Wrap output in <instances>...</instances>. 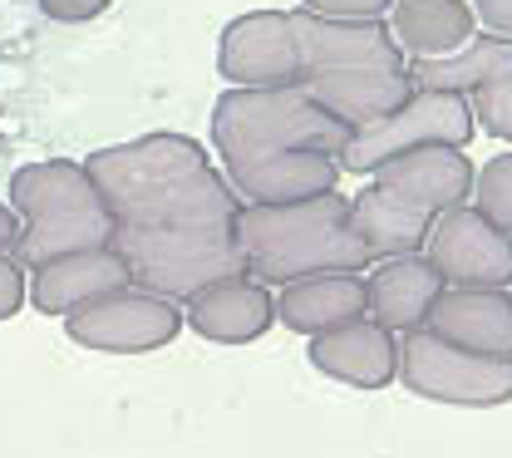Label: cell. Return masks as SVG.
<instances>
[{
    "mask_svg": "<svg viewBox=\"0 0 512 458\" xmlns=\"http://www.w3.org/2000/svg\"><path fill=\"white\" fill-rule=\"evenodd\" d=\"M99 197L128 232H178V227H237L242 197L227 173L212 168L207 148L188 133H143L84 158Z\"/></svg>",
    "mask_w": 512,
    "mask_h": 458,
    "instance_id": "1",
    "label": "cell"
},
{
    "mask_svg": "<svg viewBox=\"0 0 512 458\" xmlns=\"http://www.w3.org/2000/svg\"><path fill=\"white\" fill-rule=\"evenodd\" d=\"M237 247L247 257V276L261 286H291L325 271L375 266L365 242L350 227V197L320 193L291 207H242Z\"/></svg>",
    "mask_w": 512,
    "mask_h": 458,
    "instance_id": "2",
    "label": "cell"
},
{
    "mask_svg": "<svg viewBox=\"0 0 512 458\" xmlns=\"http://www.w3.org/2000/svg\"><path fill=\"white\" fill-rule=\"evenodd\" d=\"M10 212L20 217V237H15L10 257L30 271L74 257V252L114 247V237H119V217L109 212L94 178L74 158H45V163L15 168L10 173Z\"/></svg>",
    "mask_w": 512,
    "mask_h": 458,
    "instance_id": "3",
    "label": "cell"
},
{
    "mask_svg": "<svg viewBox=\"0 0 512 458\" xmlns=\"http://www.w3.org/2000/svg\"><path fill=\"white\" fill-rule=\"evenodd\" d=\"M350 129L335 124L316 99L291 84V89H227L212 104V148L227 168H242L271 153L291 148H316V153H340Z\"/></svg>",
    "mask_w": 512,
    "mask_h": 458,
    "instance_id": "4",
    "label": "cell"
},
{
    "mask_svg": "<svg viewBox=\"0 0 512 458\" xmlns=\"http://www.w3.org/2000/svg\"><path fill=\"white\" fill-rule=\"evenodd\" d=\"M114 252L124 257L128 281L188 306L197 291L247 276V257L237 247V227H178V232H128L119 227Z\"/></svg>",
    "mask_w": 512,
    "mask_h": 458,
    "instance_id": "5",
    "label": "cell"
},
{
    "mask_svg": "<svg viewBox=\"0 0 512 458\" xmlns=\"http://www.w3.org/2000/svg\"><path fill=\"white\" fill-rule=\"evenodd\" d=\"M399 385L434 404L498 409L512 399V360L458 350L434 330H409L399 340Z\"/></svg>",
    "mask_w": 512,
    "mask_h": 458,
    "instance_id": "6",
    "label": "cell"
},
{
    "mask_svg": "<svg viewBox=\"0 0 512 458\" xmlns=\"http://www.w3.org/2000/svg\"><path fill=\"white\" fill-rule=\"evenodd\" d=\"M473 133L478 124H473L468 99L414 89L399 114H389L375 129L350 133L345 148L335 153V163H340V173H380L389 158L414 153V148H468Z\"/></svg>",
    "mask_w": 512,
    "mask_h": 458,
    "instance_id": "7",
    "label": "cell"
},
{
    "mask_svg": "<svg viewBox=\"0 0 512 458\" xmlns=\"http://www.w3.org/2000/svg\"><path fill=\"white\" fill-rule=\"evenodd\" d=\"M64 330L74 345L99 350V355H148V350H163L178 340L183 306H173L143 286H124V291L64 316Z\"/></svg>",
    "mask_w": 512,
    "mask_h": 458,
    "instance_id": "8",
    "label": "cell"
},
{
    "mask_svg": "<svg viewBox=\"0 0 512 458\" xmlns=\"http://www.w3.org/2000/svg\"><path fill=\"white\" fill-rule=\"evenodd\" d=\"M217 69L232 89H291L301 84V50L291 10H247L217 40Z\"/></svg>",
    "mask_w": 512,
    "mask_h": 458,
    "instance_id": "9",
    "label": "cell"
},
{
    "mask_svg": "<svg viewBox=\"0 0 512 458\" xmlns=\"http://www.w3.org/2000/svg\"><path fill=\"white\" fill-rule=\"evenodd\" d=\"M424 257L439 266L453 291H508L512 286V237L498 232L473 207H453L434 217Z\"/></svg>",
    "mask_w": 512,
    "mask_h": 458,
    "instance_id": "10",
    "label": "cell"
},
{
    "mask_svg": "<svg viewBox=\"0 0 512 458\" xmlns=\"http://www.w3.org/2000/svg\"><path fill=\"white\" fill-rule=\"evenodd\" d=\"M296 50H301V84L335 69H404V50L384 20H325L311 10H291Z\"/></svg>",
    "mask_w": 512,
    "mask_h": 458,
    "instance_id": "11",
    "label": "cell"
},
{
    "mask_svg": "<svg viewBox=\"0 0 512 458\" xmlns=\"http://www.w3.org/2000/svg\"><path fill=\"white\" fill-rule=\"evenodd\" d=\"M473 178H478V168H473V158L463 148H414V153L389 158L375 173V183L384 193H394L399 202H409V207H419L429 217L468 207Z\"/></svg>",
    "mask_w": 512,
    "mask_h": 458,
    "instance_id": "12",
    "label": "cell"
},
{
    "mask_svg": "<svg viewBox=\"0 0 512 458\" xmlns=\"http://www.w3.org/2000/svg\"><path fill=\"white\" fill-rule=\"evenodd\" d=\"M444 276L439 266L429 262L424 252L414 257H389V262H375V271L365 276V316L384 330H424L439 296H444Z\"/></svg>",
    "mask_w": 512,
    "mask_h": 458,
    "instance_id": "13",
    "label": "cell"
},
{
    "mask_svg": "<svg viewBox=\"0 0 512 458\" xmlns=\"http://www.w3.org/2000/svg\"><path fill=\"white\" fill-rule=\"evenodd\" d=\"M227 183L242 197V207H291V202L335 193L340 163L316 148H291V153H271L242 168H227Z\"/></svg>",
    "mask_w": 512,
    "mask_h": 458,
    "instance_id": "14",
    "label": "cell"
},
{
    "mask_svg": "<svg viewBox=\"0 0 512 458\" xmlns=\"http://www.w3.org/2000/svg\"><path fill=\"white\" fill-rule=\"evenodd\" d=\"M311 365L350 390H384L399 380V335L375 326L370 316L311 340Z\"/></svg>",
    "mask_w": 512,
    "mask_h": 458,
    "instance_id": "15",
    "label": "cell"
},
{
    "mask_svg": "<svg viewBox=\"0 0 512 458\" xmlns=\"http://www.w3.org/2000/svg\"><path fill=\"white\" fill-rule=\"evenodd\" d=\"M124 286H133L124 257L114 247H94V252H74V257L35 266L30 271V306L40 316H74L79 306H94Z\"/></svg>",
    "mask_w": 512,
    "mask_h": 458,
    "instance_id": "16",
    "label": "cell"
},
{
    "mask_svg": "<svg viewBox=\"0 0 512 458\" xmlns=\"http://www.w3.org/2000/svg\"><path fill=\"white\" fill-rule=\"evenodd\" d=\"M301 89L350 133L384 124V119L399 114L404 99L414 94V84H409L404 69H335V74L306 79Z\"/></svg>",
    "mask_w": 512,
    "mask_h": 458,
    "instance_id": "17",
    "label": "cell"
},
{
    "mask_svg": "<svg viewBox=\"0 0 512 458\" xmlns=\"http://www.w3.org/2000/svg\"><path fill=\"white\" fill-rule=\"evenodd\" d=\"M188 326L212 345H252L276 326V296L252 276L217 281L188 301Z\"/></svg>",
    "mask_w": 512,
    "mask_h": 458,
    "instance_id": "18",
    "label": "cell"
},
{
    "mask_svg": "<svg viewBox=\"0 0 512 458\" xmlns=\"http://www.w3.org/2000/svg\"><path fill=\"white\" fill-rule=\"evenodd\" d=\"M424 330H434L458 350L512 360V291H453L448 286Z\"/></svg>",
    "mask_w": 512,
    "mask_h": 458,
    "instance_id": "19",
    "label": "cell"
},
{
    "mask_svg": "<svg viewBox=\"0 0 512 458\" xmlns=\"http://www.w3.org/2000/svg\"><path fill=\"white\" fill-rule=\"evenodd\" d=\"M365 316V276L360 271H325L281 286L276 296V321L296 335H325Z\"/></svg>",
    "mask_w": 512,
    "mask_h": 458,
    "instance_id": "20",
    "label": "cell"
},
{
    "mask_svg": "<svg viewBox=\"0 0 512 458\" xmlns=\"http://www.w3.org/2000/svg\"><path fill=\"white\" fill-rule=\"evenodd\" d=\"M350 227L365 242L370 262H389V257H414L429 247L434 217L399 202L394 193H384L380 183L360 188V197H350Z\"/></svg>",
    "mask_w": 512,
    "mask_h": 458,
    "instance_id": "21",
    "label": "cell"
},
{
    "mask_svg": "<svg viewBox=\"0 0 512 458\" xmlns=\"http://www.w3.org/2000/svg\"><path fill=\"white\" fill-rule=\"evenodd\" d=\"M389 35L399 40L404 60H439L478 35V20L468 0H394Z\"/></svg>",
    "mask_w": 512,
    "mask_h": 458,
    "instance_id": "22",
    "label": "cell"
},
{
    "mask_svg": "<svg viewBox=\"0 0 512 458\" xmlns=\"http://www.w3.org/2000/svg\"><path fill=\"white\" fill-rule=\"evenodd\" d=\"M414 89H429V94H458V99H473L483 84L512 74V40L498 35H473L463 50L439 55V60H409L404 65Z\"/></svg>",
    "mask_w": 512,
    "mask_h": 458,
    "instance_id": "23",
    "label": "cell"
},
{
    "mask_svg": "<svg viewBox=\"0 0 512 458\" xmlns=\"http://www.w3.org/2000/svg\"><path fill=\"white\" fill-rule=\"evenodd\" d=\"M473 212L512 237V153H493L473 178Z\"/></svg>",
    "mask_w": 512,
    "mask_h": 458,
    "instance_id": "24",
    "label": "cell"
},
{
    "mask_svg": "<svg viewBox=\"0 0 512 458\" xmlns=\"http://www.w3.org/2000/svg\"><path fill=\"white\" fill-rule=\"evenodd\" d=\"M468 109H473V124L488 133V138L512 143V74L493 79V84H483V89L468 99Z\"/></svg>",
    "mask_w": 512,
    "mask_h": 458,
    "instance_id": "25",
    "label": "cell"
},
{
    "mask_svg": "<svg viewBox=\"0 0 512 458\" xmlns=\"http://www.w3.org/2000/svg\"><path fill=\"white\" fill-rule=\"evenodd\" d=\"M301 10L325 15V20H380L394 10V0H306Z\"/></svg>",
    "mask_w": 512,
    "mask_h": 458,
    "instance_id": "26",
    "label": "cell"
},
{
    "mask_svg": "<svg viewBox=\"0 0 512 458\" xmlns=\"http://www.w3.org/2000/svg\"><path fill=\"white\" fill-rule=\"evenodd\" d=\"M30 286H25V266L15 262L10 252H0V321H10L25 306Z\"/></svg>",
    "mask_w": 512,
    "mask_h": 458,
    "instance_id": "27",
    "label": "cell"
},
{
    "mask_svg": "<svg viewBox=\"0 0 512 458\" xmlns=\"http://www.w3.org/2000/svg\"><path fill=\"white\" fill-rule=\"evenodd\" d=\"M114 0H40V10L50 15V20H60V25H84V20H94V15H104Z\"/></svg>",
    "mask_w": 512,
    "mask_h": 458,
    "instance_id": "28",
    "label": "cell"
},
{
    "mask_svg": "<svg viewBox=\"0 0 512 458\" xmlns=\"http://www.w3.org/2000/svg\"><path fill=\"white\" fill-rule=\"evenodd\" d=\"M468 5H473V20L483 25V35L512 40V0H468Z\"/></svg>",
    "mask_w": 512,
    "mask_h": 458,
    "instance_id": "29",
    "label": "cell"
},
{
    "mask_svg": "<svg viewBox=\"0 0 512 458\" xmlns=\"http://www.w3.org/2000/svg\"><path fill=\"white\" fill-rule=\"evenodd\" d=\"M15 237H20V217L10 212V202H0V252H15Z\"/></svg>",
    "mask_w": 512,
    "mask_h": 458,
    "instance_id": "30",
    "label": "cell"
}]
</instances>
